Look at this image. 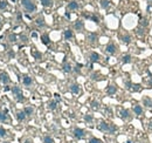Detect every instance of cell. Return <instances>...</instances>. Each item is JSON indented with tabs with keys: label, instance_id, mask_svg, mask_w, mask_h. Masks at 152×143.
<instances>
[{
	"label": "cell",
	"instance_id": "obj_1",
	"mask_svg": "<svg viewBox=\"0 0 152 143\" xmlns=\"http://www.w3.org/2000/svg\"><path fill=\"white\" fill-rule=\"evenodd\" d=\"M101 131H104L107 134H115L116 130H117V127L112 123H107L104 121H101L98 123V127H97Z\"/></svg>",
	"mask_w": 152,
	"mask_h": 143
},
{
	"label": "cell",
	"instance_id": "obj_2",
	"mask_svg": "<svg viewBox=\"0 0 152 143\" xmlns=\"http://www.w3.org/2000/svg\"><path fill=\"white\" fill-rule=\"evenodd\" d=\"M21 5L24 6V8L27 11V12H34L36 11V6L35 4L32 1V0H21Z\"/></svg>",
	"mask_w": 152,
	"mask_h": 143
},
{
	"label": "cell",
	"instance_id": "obj_3",
	"mask_svg": "<svg viewBox=\"0 0 152 143\" xmlns=\"http://www.w3.org/2000/svg\"><path fill=\"white\" fill-rule=\"evenodd\" d=\"M73 134H74V137H75V139H77V140H82V139L86 136L84 130H83V129H81V128H75V129H74V131H73Z\"/></svg>",
	"mask_w": 152,
	"mask_h": 143
},
{
	"label": "cell",
	"instance_id": "obj_4",
	"mask_svg": "<svg viewBox=\"0 0 152 143\" xmlns=\"http://www.w3.org/2000/svg\"><path fill=\"white\" fill-rule=\"evenodd\" d=\"M125 86H126L127 89H130V90H132V92H140V90H142V86H140V84H133V83H131L130 81H129V82H125Z\"/></svg>",
	"mask_w": 152,
	"mask_h": 143
},
{
	"label": "cell",
	"instance_id": "obj_5",
	"mask_svg": "<svg viewBox=\"0 0 152 143\" xmlns=\"http://www.w3.org/2000/svg\"><path fill=\"white\" fill-rule=\"evenodd\" d=\"M0 81H1L4 84L9 83L11 79H9V76H8V74H7L6 72H0Z\"/></svg>",
	"mask_w": 152,
	"mask_h": 143
},
{
	"label": "cell",
	"instance_id": "obj_6",
	"mask_svg": "<svg viewBox=\"0 0 152 143\" xmlns=\"http://www.w3.org/2000/svg\"><path fill=\"white\" fill-rule=\"evenodd\" d=\"M105 50H107V53H109V54H115V52H116V46H115V43H112V42L108 43L107 47H105Z\"/></svg>",
	"mask_w": 152,
	"mask_h": 143
},
{
	"label": "cell",
	"instance_id": "obj_7",
	"mask_svg": "<svg viewBox=\"0 0 152 143\" xmlns=\"http://www.w3.org/2000/svg\"><path fill=\"white\" fill-rule=\"evenodd\" d=\"M121 117L124 120V121L131 120V114H130V111H129L127 109H123V110L121 111Z\"/></svg>",
	"mask_w": 152,
	"mask_h": 143
},
{
	"label": "cell",
	"instance_id": "obj_8",
	"mask_svg": "<svg viewBox=\"0 0 152 143\" xmlns=\"http://www.w3.org/2000/svg\"><path fill=\"white\" fill-rule=\"evenodd\" d=\"M22 82H24V84H25L26 87H29V86H32V83H33V80H32V77H30V76L25 75V76H24V79H22Z\"/></svg>",
	"mask_w": 152,
	"mask_h": 143
},
{
	"label": "cell",
	"instance_id": "obj_9",
	"mask_svg": "<svg viewBox=\"0 0 152 143\" xmlns=\"http://www.w3.org/2000/svg\"><path fill=\"white\" fill-rule=\"evenodd\" d=\"M70 92H71L73 94H80L81 88H80V86H78V84L74 83V84H71V86H70Z\"/></svg>",
	"mask_w": 152,
	"mask_h": 143
},
{
	"label": "cell",
	"instance_id": "obj_10",
	"mask_svg": "<svg viewBox=\"0 0 152 143\" xmlns=\"http://www.w3.org/2000/svg\"><path fill=\"white\" fill-rule=\"evenodd\" d=\"M74 27H75L76 31H81V29H83L84 24H83V21H81V20H76L75 24H74Z\"/></svg>",
	"mask_w": 152,
	"mask_h": 143
},
{
	"label": "cell",
	"instance_id": "obj_11",
	"mask_svg": "<svg viewBox=\"0 0 152 143\" xmlns=\"http://www.w3.org/2000/svg\"><path fill=\"white\" fill-rule=\"evenodd\" d=\"M11 90H12V93L14 94V96H15V97L22 94V92H21V89H20V87H18V86H14V87H13V88H12Z\"/></svg>",
	"mask_w": 152,
	"mask_h": 143
},
{
	"label": "cell",
	"instance_id": "obj_12",
	"mask_svg": "<svg viewBox=\"0 0 152 143\" xmlns=\"http://www.w3.org/2000/svg\"><path fill=\"white\" fill-rule=\"evenodd\" d=\"M99 60V55L96 52H91L90 53V61L91 62H97Z\"/></svg>",
	"mask_w": 152,
	"mask_h": 143
},
{
	"label": "cell",
	"instance_id": "obj_13",
	"mask_svg": "<svg viewBox=\"0 0 152 143\" xmlns=\"http://www.w3.org/2000/svg\"><path fill=\"white\" fill-rule=\"evenodd\" d=\"M63 35H64V39H66V40H70L74 34H73V31H71V29H66L64 33H63Z\"/></svg>",
	"mask_w": 152,
	"mask_h": 143
},
{
	"label": "cell",
	"instance_id": "obj_14",
	"mask_svg": "<svg viewBox=\"0 0 152 143\" xmlns=\"http://www.w3.org/2000/svg\"><path fill=\"white\" fill-rule=\"evenodd\" d=\"M62 69H63V72H64V73H70V72L73 71V68H71L70 63H68V62H64V63H63Z\"/></svg>",
	"mask_w": 152,
	"mask_h": 143
},
{
	"label": "cell",
	"instance_id": "obj_15",
	"mask_svg": "<svg viewBox=\"0 0 152 143\" xmlns=\"http://www.w3.org/2000/svg\"><path fill=\"white\" fill-rule=\"evenodd\" d=\"M77 8H78V4H77L76 1H71V2L68 4V9L75 11V9H77Z\"/></svg>",
	"mask_w": 152,
	"mask_h": 143
},
{
	"label": "cell",
	"instance_id": "obj_16",
	"mask_svg": "<svg viewBox=\"0 0 152 143\" xmlns=\"http://www.w3.org/2000/svg\"><path fill=\"white\" fill-rule=\"evenodd\" d=\"M26 114H25V111H19L18 114H16V118H18V121L19 122H21V121H25V118H26Z\"/></svg>",
	"mask_w": 152,
	"mask_h": 143
},
{
	"label": "cell",
	"instance_id": "obj_17",
	"mask_svg": "<svg viewBox=\"0 0 152 143\" xmlns=\"http://www.w3.org/2000/svg\"><path fill=\"white\" fill-rule=\"evenodd\" d=\"M116 90H117V89H116L115 86H109V87L107 88V94H108V95H114V94L116 93Z\"/></svg>",
	"mask_w": 152,
	"mask_h": 143
},
{
	"label": "cell",
	"instance_id": "obj_18",
	"mask_svg": "<svg viewBox=\"0 0 152 143\" xmlns=\"http://www.w3.org/2000/svg\"><path fill=\"white\" fill-rule=\"evenodd\" d=\"M133 111H135L136 115H142L143 114V108L140 106H138V105H136V106H133Z\"/></svg>",
	"mask_w": 152,
	"mask_h": 143
},
{
	"label": "cell",
	"instance_id": "obj_19",
	"mask_svg": "<svg viewBox=\"0 0 152 143\" xmlns=\"http://www.w3.org/2000/svg\"><path fill=\"white\" fill-rule=\"evenodd\" d=\"M41 41H42V43H43V45H49L50 40H49L48 34H43V35H41Z\"/></svg>",
	"mask_w": 152,
	"mask_h": 143
},
{
	"label": "cell",
	"instance_id": "obj_20",
	"mask_svg": "<svg viewBox=\"0 0 152 143\" xmlns=\"http://www.w3.org/2000/svg\"><path fill=\"white\" fill-rule=\"evenodd\" d=\"M7 121V110L0 111V122H6Z\"/></svg>",
	"mask_w": 152,
	"mask_h": 143
},
{
	"label": "cell",
	"instance_id": "obj_21",
	"mask_svg": "<svg viewBox=\"0 0 152 143\" xmlns=\"http://www.w3.org/2000/svg\"><path fill=\"white\" fill-rule=\"evenodd\" d=\"M35 24H36L37 26H40V27H43V26L46 25V22H45V19H43V18H37V19H36V21H35Z\"/></svg>",
	"mask_w": 152,
	"mask_h": 143
},
{
	"label": "cell",
	"instance_id": "obj_22",
	"mask_svg": "<svg viewBox=\"0 0 152 143\" xmlns=\"http://www.w3.org/2000/svg\"><path fill=\"white\" fill-rule=\"evenodd\" d=\"M122 61H123V63H130V62H131V55L125 54V55L122 58Z\"/></svg>",
	"mask_w": 152,
	"mask_h": 143
},
{
	"label": "cell",
	"instance_id": "obj_23",
	"mask_svg": "<svg viewBox=\"0 0 152 143\" xmlns=\"http://www.w3.org/2000/svg\"><path fill=\"white\" fill-rule=\"evenodd\" d=\"M41 4L45 7H49V6L53 5V0H41Z\"/></svg>",
	"mask_w": 152,
	"mask_h": 143
},
{
	"label": "cell",
	"instance_id": "obj_24",
	"mask_svg": "<svg viewBox=\"0 0 152 143\" xmlns=\"http://www.w3.org/2000/svg\"><path fill=\"white\" fill-rule=\"evenodd\" d=\"M143 103H144V106H146L148 108H151V106H152V100H150V99H144L143 100Z\"/></svg>",
	"mask_w": 152,
	"mask_h": 143
},
{
	"label": "cell",
	"instance_id": "obj_25",
	"mask_svg": "<svg viewBox=\"0 0 152 143\" xmlns=\"http://www.w3.org/2000/svg\"><path fill=\"white\" fill-rule=\"evenodd\" d=\"M88 40H89L90 42H95V41L97 40V35H96L95 33H90V34L88 35Z\"/></svg>",
	"mask_w": 152,
	"mask_h": 143
},
{
	"label": "cell",
	"instance_id": "obj_26",
	"mask_svg": "<svg viewBox=\"0 0 152 143\" xmlns=\"http://www.w3.org/2000/svg\"><path fill=\"white\" fill-rule=\"evenodd\" d=\"M48 107L50 110H55L56 107H58V102L56 101H52V102H49V105H48Z\"/></svg>",
	"mask_w": 152,
	"mask_h": 143
},
{
	"label": "cell",
	"instance_id": "obj_27",
	"mask_svg": "<svg viewBox=\"0 0 152 143\" xmlns=\"http://www.w3.org/2000/svg\"><path fill=\"white\" fill-rule=\"evenodd\" d=\"M109 5H110V1L109 0H101V7L102 8H107Z\"/></svg>",
	"mask_w": 152,
	"mask_h": 143
},
{
	"label": "cell",
	"instance_id": "obj_28",
	"mask_svg": "<svg viewBox=\"0 0 152 143\" xmlns=\"http://www.w3.org/2000/svg\"><path fill=\"white\" fill-rule=\"evenodd\" d=\"M122 40H123L124 43H130V42H131V36L130 35H123Z\"/></svg>",
	"mask_w": 152,
	"mask_h": 143
},
{
	"label": "cell",
	"instance_id": "obj_29",
	"mask_svg": "<svg viewBox=\"0 0 152 143\" xmlns=\"http://www.w3.org/2000/svg\"><path fill=\"white\" fill-rule=\"evenodd\" d=\"M43 143H54V140H53L50 136H48V135H47V136H45V137H43Z\"/></svg>",
	"mask_w": 152,
	"mask_h": 143
},
{
	"label": "cell",
	"instance_id": "obj_30",
	"mask_svg": "<svg viewBox=\"0 0 152 143\" xmlns=\"http://www.w3.org/2000/svg\"><path fill=\"white\" fill-rule=\"evenodd\" d=\"M6 8H7V1L0 0V9H6Z\"/></svg>",
	"mask_w": 152,
	"mask_h": 143
},
{
	"label": "cell",
	"instance_id": "obj_31",
	"mask_svg": "<svg viewBox=\"0 0 152 143\" xmlns=\"http://www.w3.org/2000/svg\"><path fill=\"white\" fill-rule=\"evenodd\" d=\"M24 111H25V114H26V115H32L34 110H33V108H32V107H26Z\"/></svg>",
	"mask_w": 152,
	"mask_h": 143
},
{
	"label": "cell",
	"instance_id": "obj_32",
	"mask_svg": "<svg viewBox=\"0 0 152 143\" xmlns=\"http://www.w3.org/2000/svg\"><path fill=\"white\" fill-rule=\"evenodd\" d=\"M32 54H33V56L35 58V59H41V53H39V52H36V50H33L32 52Z\"/></svg>",
	"mask_w": 152,
	"mask_h": 143
},
{
	"label": "cell",
	"instance_id": "obj_33",
	"mask_svg": "<svg viewBox=\"0 0 152 143\" xmlns=\"http://www.w3.org/2000/svg\"><path fill=\"white\" fill-rule=\"evenodd\" d=\"M7 135L6 129H4V127H0V137H5Z\"/></svg>",
	"mask_w": 152,
	"mask_h": 143
},
{
	"label": "cell",
	"instance_id": "obj_34",
	"mask_svg": "<svg viewBox=\"0 0 152 143\" xmlns=\"http://www.w3.org/2000/svg\"><path fill=\"white\" fill-rule=\"evenodd\" d=\"M84 120L87 121V122H92V120H94V117H92V115H89V114H87V115H84Z\"/></svg>",
	"mask_w": 152,
	"mask_h": 143
},
{
	"label": "cell",
	"instance_id": "obj_35",
	"mask_svg": "<svg viewBox=\"0 0 152 143\" xmlns=\"http://www.w3.org/2000/svg\"><path fill=\"white\" fill-rule=\"evenodd\" d=\"M98 107H99V103L97 101H92L91 102V108L92 109H98Z\"/></svg>",
	"mask_w": 152,
	"mask_h": 143
},
{
	"label": "cell",
	"instance_id": "obj_36",
	"mask_svg": "<svg viewBox=\"0 0 152 143\" xmlns=\"http://www.w3.org/2000/svg\"><path fill=\"white\" fill-rule=\"evenodd\" d=\"M88 143H102V141L98 140V139H96V137H91L90 141H89Z\"/></svg>",
	"mask_w": 152,
	"mask_h": 143
},
{
	"label": "cell",
	"instance_id": "obj_37",
	"mask_svg": "<svg viewBox=\"0 0 152 143\" xmlns=\"http://www.w3.org/2000/svg\"><path fill=\"white\" fill-rule=\"evenodd\" d=\"M8 39H9V41H11V42L16 41V36L14 35V34H9V35H8Z\"/></svg>",
	"mask_w": 152,
	"mask_h": 143
},
{
	"label": "cell",
	"instance_id": "obj_38",
	"mask_svg": "<svg viewBox=\"0 0 152 143\" xmlns=\"http://www.w3.org/2000/svg\"><path fill=\"white\" fill-rule=\"evenodd\" d=\"M54 97H55V101L56 102H61V96L59 94H54Z\"/></svg>",
	"mask_w": 152,
	"mask_h": 143
},
{
	"label": "cell",
	"instance_id": "obj_39",
	"mask_svg": "<svg viewBox=\"0 0 152 143\" xmlns=\"http://www.w3.org/2000/svg\"><path fill=\"white\" fill-rule=\"evenodd\" d=\"M92 21H95V22H98V18L97 17H89Z\"/></svg>",
	"mask_w": 152,
	"mask_h": 143
},
{
	"label": "cell",
	"instance_id": "obj_40",
	"mask_svg": "<svg viewBox=\"0 0 152 143\" xmlns=\"http://www.w3.org/2000/svg\"><path fill=\"white\" fill-rule=\"evenodd\" d=\"M32 38L36 39V38H37V33H36V32H33V33H32Z\"/></svg>",
	"mask_w": 152,
	"mask_h": 143
},
{
	"label": "cell",
	"instance_id": "obj_41",
	"mask_svg": "<svg viewBox=\"0 0 152 143\" xmlns=\"http://www.w3.org/2000/svg\"><path fill=\"white\" fill-rule=\"evenodd\" d=\"M4 90H5V92H8V90H11V88H9L8 86H6V87L4 88Z\"/></svg>",
	"mask_w": 152,
	"mask_h": 143
},
{
	"label": "cell",
	"instance_id": "obj_42",
	"mask_svg": "<svg viewBox=\"0 0 152 143\" xmlns=\"http://www.w3.org/2000/svg\"><path fill=\"white\" fill-rule=\"evenodd\" d=\"M149 84H150V86H152V76L150 77V80H149Z\"/></svg>",
	"mask_w": 152,
	"mask_h": 143
},
{
	"label": "cell",
	"instance_id": "obj_43",
	"mask_svg": "<svg viewBox=\"0 0 152 143\" xmlns=\"http://www.w3.org/2000/svg\"><path fill=\"white\" fill-rule=\"evenodd\" d=\"M64 15H66V17H67V18H70V13H68V12H67V13H66V14H64Z\"/></svg>",
	"mask_w": 152,
	"mask_h": 143
},
{
	"label": "cell",
	"instance_id": "obj_44",
	"mask_svg": "<svg viewBox=\"0 0 152 143\" xmlns=\"http://www.w3.org/2000/svg\"><path fill=\"white\" fill-rule=\"evenodd\" d=\"M11 1H12V2H15V1H16V0H11Z\"/></svg>",
	"mask_w": 152,
	"mask_h": 143
},
{
	"label": "cell",
	"instance_id": "obj_45",
	"mask_svg": "<svg viewBox=\"0 0 152 143\" xmlns=\"http://www.w3.org/2000/svg\"><path fill=\"white\" fill-rule=\"evenodd\" d=\"M0 25H1V19H0Z\"/></svg>",
	"mask_w": 152,
	"mask_h": 143
},
{
	"label": "cell",
	"instance_id": "obj_46",
	"mask_svg": "<svg viewBox=\"0 0 152 143\" xmlns=\"http://www.w3.org/2000/svg\"><path fill=\"white\" fill-rule=\"evenodd\" d=\"M4 143H11V142H4Z\"/></svg>",
	"mask_w": 152,
	"mask_h": 143
},
{
	"label": "cell",
	"instance_id": "obj_47",
	"mask_svg": "<svg viewBox=\"0 0 152 143\" xmlns=\"http://www.w3.org/2000/svg\"><path fill=\"white\" fill-rule=\"evenodd\" d=\"M151 109H152V106H151Z\"/></svg>",
	"mask_w": 152,
	"mask_h": 143
}]
</instances>
